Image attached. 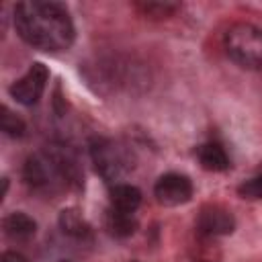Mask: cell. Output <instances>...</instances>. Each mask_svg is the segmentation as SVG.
Returning <instances> with one entry per match:
<instances>
[{"instance_id": "cell-1", "label": "cell", "mask_w": 262, "mask_h": 262, "mask_svg": "<svg viewBox=\"0 0 262 262\" xmlns=\"http://www.w3.org/2000/svg\"><path fill=\"white\" fill-rule=\"evenodd\" d=\"M18 37L41 51H66L76 39L74 20L66 4L55 0L16 2L12 14Z\"/></svg>"}, {"instance_id": "cell-2", "label": "cell", "mask_w": 262, "mask_h": 262, "mask_svg": "<svg viewBox=\"0 0 262 262\" xmlns=\"http://www.w3.org/2000/svg\"><path fill=\"white\" fill-rule=\"evenodd\" d=\"M225 53L244 70H262V29L252 23H235L223 37Z\"/></svg>"}, {"instance_id": "cell-3", "label": "cell", "mask_w": 262, "mask_h": 262, "mask_svg": "<svg viewBox=\"0 0 262 262\" xmlns=\"http://www.w3.org/2000/svg\"><path fill=\"white\" fill-rule=\"evenodd\" d=\"M90 158L94 162L96 172L111 184L119 180L133 168L131 154L113 139L106 137H92L90 139Z\"/></svg>"}, {"instance_id": "cell-4", "label": "cell", "mask_w": 262, "mask_h": 262, "mask_svg": "<svg viewBox=\"0 0 262 262\" xmlns=\"http://www.w3.org/2000/svg\"><path fill=\"white\" fill-rule=\"evenodd\" d=\"M47 80H49L47 66H43L41 61H35V63H31V68L27 70V74L23 78H18L8 88V92H10V96L18 104L31 106V104H35L41 98V94H43V90L47 86Z\"/></svg>"}, {"instance_id": "cell-5", "label": "cell", "mask_w": 262, "mask_h": 262, "mask_svg": "<svg viewBox=\"0 0 262 262\" xmlns=\"http://www.w3.org/2000/svg\"><path fill=\"white\" fill-rule=\"evenodd\" d=\"M154 196L160 205L178 207L192 199V182L188 176L178 172L162 174L154 184Z\"/></svg>"}, {"instance_id": "cell-6", "label": "cell", "mask_w": 262, "mask_h": 262, "mask_svg": "<svg viewBox=\"0 0 262 262\" xmlns=\"http://www.w3.org/2000/svg\"><path fill=\"white\" fill-rule=\"evenodd\" d=\"M196 229L205 235H227L235 229V219L221 205H205L196 217Z\"/></svg>"}, {"instance_id": "cell-7", "label": "cell", "mask_w": 262, "mask_h": 262, "mask_svg": "<svg viewBox=\"0 0 262 262\" xmlns=\"http://www.w3.org/2000/svg\"><path fill=\"white\" fill-rule=\"evenodd\" d=\"M108 201H111V207L125 213H133L141 203V190L127 182H115L111 184Z\"/></svg>"}, {"instance_id": "cell-8", "label": "cell", "mask_w": 262, "mask_h": 262, "mask_svg": "<svg viewBox=\"0 0 262 262\" xmlns=\"http://www.w3.org/2000/svg\"><path fill=\"white\" fill-rule=\"evenodd\" d=\"M196 156H199V162L205 170L209 172H223L227 170L231 164H229V158L225 154V149L219 145V143H203L199 149H196Z\"/></svg>"}, {"instance_id": "cell-9", "label": "cell", "mask_w": 262, "mask_h": 262, "mask_svg": "<svg viewBox=\"0 0 262 262\" xmlns=\"http://www.w3.org/2000/svg\"><path fill=\"white\" fill-rule=\"evenodd\" d=\"M2 227H4V233L12 239H27L31 235H35L37 231V223L33 217H29L27 213H10L4 217L2 221Z\"/></svg>"}, {"instance_id": "cell-10", "label": "cell", "mask_w": 262, "mask_h": 262, "mask_svg": "<svg viewBox=\"0 0 262 262\" xmlns=\"http://www.w3.org/2000/svg\"><path fill=\"white\" fill-rule=\"evenodd\" d=\"M104 225H106L108 233H113L115 237H127L137 229V221H135L133 213H125V211H119L115 207H111L106 211Z\"/></svg>"}, {"instance_id": "cell-11", "label": "cell", "mask_w": 262, "mask_h": 262, "mask_svg": "<svg viewBox=\"0 0 262 262\" xmlns=\"http://www.w3.org/2000/svg\"><path fill=\"white\" fill-rule=\"evenodd\" d=\"M59 227H61L63 233H68L72 237H78V239H84V237L90 235L88 221L76 209H63L59 213Z\"/></svg>"}, {"instance_id": "cell-12", "label": "cell", "mask_w": 262, "mask_h": 262, "mask_svg": "<svg viewBox=\"0 0 262 262\" xmlns=\"http://www.w3.org/2000/svg\"><path fill=\"white\" fill-rule=\"evenodd\" d=\"M0 129L8 137H23L27 131V125L20 117H16L8 106L0 108Z\"/></svg>"}, {"instance_id": "cell-13", "label": "cell", "mask_w": 262, "mask_h": 262, "mask_svg": "<svg viewBox=\"0 0 262 262\" xmlns=\"http://www.w3.org/2000/svg\"><path fill=\"white\" fill-rule=\"evenodd\" d=\"M137 8H139L143 14L151 16V18H168V16H172V14L180 8V4H178V2H158V0H149V2H137Z\"/></svg>"}, {"instance_id": "cell-14", "label": "cell", "mask_w": 262, "mask_h": 262, "mask_svg": "<svg viewBox=\"0 0 262 262\" xmlns=\"http://www.w3.org/2000/svg\"><path fill=\"white\" fill-rule=\"evenodd\" d=\"M237 194L242 199H262V174L260 176H254L250 180H244L239 186H237Z\"/></svg>"}, {"instance_id": "cell-15", "label": "cell", "mask_w": 262, "mask_h": 262, "mask_svg": "<svg viewBox=\"0 0 262 262\" xmlns=\"http://www.w3.org/2000/svg\"><path fill=\"white\" fill-rule=\"evenodd\" d=\"M0 262H29L20 252H14V250H6L2 256H0Z\"/></svg>"}, {"instance_id": "cell-16", "label": "cell", "mask_w": 262, "mask_h": 262, "mask_svg": "<svg viewBox=\"0 0 262 262\" xmlns=\"http://www.w3.org/2000/svg\"><path fill=\"white\" fill-rule=\"evenodd\" d=\"M131 262H139V260H131Z\"/></svg>"}]
</instances>
